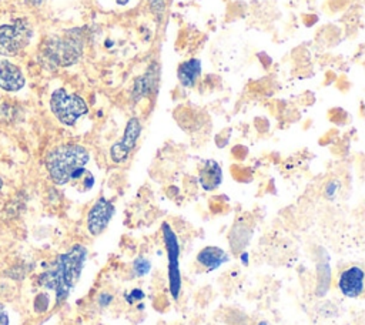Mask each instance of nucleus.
I'll use <instances>...</instances> for the list:
<instances>
[{
	"instance_id": "nucleus-25",
	"label": "nucleus",
	"mask_w": 365,
	"mask_h": 325,
	"mask_svg": "<svg viewBox=\"0 0 365 325\" xmlns=\"http://www.w3.org/2000/svg\"><path fill=\"white\" fill-rule=\"evenodd\" d=\"M130 1H131V0H115V3H117L118 6H127Z\"/></svg>"
},
{
	"instance_id": "nucleus-27",
	"label": "nucleus",
	"mask_w": 365,
	"mask_h": 325,
	"mask_svg": "<svg viewBox=\"0 0 365 325\" xmlns=\"http://www.w3.org/2000/svg\"><path fill=\"white\" fill-rule=\"evenodd\" d=\"M0 184H1V182H0Z\"/></svg>"
},
{
	"instance_id": "nucleus-3",
	"label": "nucleus",
	"mask_w": 365,
	"mask_h": 325,
	"mask_svg": "<svg viewBox=\"0 0 365 325\" xmlns=\"http://www.w3.org/2000/svg\"><path fill=\"white\" fill-rule=\"evenodd\" d=\"M84 50L81 29L66 31L63 36L48 38L43 46V57L54 67H68L76 64Z\"/></svg>"
},
{
	"instance_id": "nucleus-24",
	"label": "nucleus",
	"mask_w": 365,
	"mask_h": 325,
	"mask_svg": "<svg viewBox=\"0 0 365 325\" xmlns=\"http://www.w3.org/2000/svg\"><path fill=\"white\" fill-rule=\"evenodd\" d=\"M240 258H241L244 265H248V252L247 251H241L240 252Z\"/></svg>"
},
{
	"instance_id": "nucleus-9",
	"label": "nucleus",
	"mask_w": 365,
	"mask_h": 325,
	"mask_svg": "<svg viewBox=\"0 0 365 325\" xmlns=\"http://www.w3.org/2000/svg\"><path fill=\"white\" fill-rule=\"evenodd\" d=\"M365 272L358 265H351L341 271L338 277V289L346 298H358L364 292Z\"/></svg>"
},
{
	"instance_id": "nucleus-22",
	"label": "nucleus",
	"mask_w": 365,
	"mask_h": 325,
	"mask_svg": "<svg viewBox=\"0 0 365 325\" xmlns=\"http://www.w3.org/2000/svg\"><path fill=\"white\" fill-rule=\"evenodd\" d=\"M0 325H9V315L6 308L0 304Z\"/></svg>"
},
{
	"instance_id": "nucleus-19",
	"label": "nucleus",
	"mask_w": 365,
	"mask_h": 325,
	"mask_svg": "<svg viewBox=\"0 0 365 325\" xmlns=\"http://www.w3.org/2000/svg\"><path fill=\"white\" fill-rule=\"evenodd\" d=\"M339 187H341V184H339L338 180H331V181L325 185V190H324L325 197L329 198V200L334 198V197L336 195V192L339 191Z\"/></svg>"
},
{
	"instance_id": "nucleus-1",
	"label": "nucleus",
	"mask_w": 365,
	"mask_h": 325,
	"mask_svg": "<svg viewBox=\"0 0 365 325\" xmlns=\"http://www.w3.org/2000/svg\"><path fill=\"white\" fill-rule=\"evenodd\" d=\"M87 248L83 244H74L68 251L60 254L51 268L44 271L38 282L56 292V301L61 304L71 292L81 277L87 261Z\"/></svg>"
},
{
	"instance_id": "nucleus-12",
	"label": "nucleus",
	"mask_w": 365,
	"mask_h": 325,
	"mask_svg": "<svg viewBox=\"0 0 365 325\" xmlns=\"http://www.w3.org/2000/svg\"><path fill=\"white\" fill-rule=\"evenodd\" d=\"M222 181V170L214 160H205L198 171V182L202 190L214 191Z\"/></svg>"
},
{
	"instance_id": "nucleus-4",
	"label": "nucleus",
	"mask_w": 365,
	"mask_h": 325,
	"mask_svg": "<svg viewBox=\"0 0 365 325\" xmlns=\"http://www.w3.org/2000/svg\"><path fill=\"white\" fill-rule=\"evenodd\" d=\"M50 110L53 115L64 125H74L83 115L88 113V107L83 97L68 93L66 88H56L50 96Z\"/></svg>"
},
{
	"instance_id": "nucleus-23",
	"label": "nucleus",
	"mask_w": 365,
	"mask_h": 325,
	"mask_svg": "<svg viewBox=\"0 0 365 325\" xmlns=\"http://www.w3.org/2000/svg\"><path fill=\"white\" fill-rule=\"evenodd\" d=\"M44 1H46V0H26V3H27L29 6H33V7H38V6H41Z\"/></svg>"
},
{
	"instance_id": "nucleus-20",
	"label": "nucleus",
	"mask_w": 365,
	"mask_h": 325,
	"mask_svg": "<svg viewBox=\"0 0 365 325\" xmlns=\"http://www.w3.org/2000/svg\"><path fill=\"white\" fill-rule=\"evenodd\" d=\"M114 301V295L111 292H107V291H103L98 294L97 296V304L100 308H107L108 305H111V302Z\"/></svg>"
},
{
	"instance_id": "nucleus-10",
	"label": "nucleus",
	"mask_w": 365,
	"mask_h": 325,
	"mask_svg": "<svg viewBox=\"0 0 365 325\" xmlns=\"http://www.w3.org/2000/svg\"><path fill=\"white\" fill-rule=\"evenodd\" d=\"M157 84H158V67L155 63H151L150 67L145 70V73L134 80V84L131 88L133 103H138L140 100L145 98L153 91H155Z\"/></svg>"
},
{
	"instance_id": "nucleus-17",
	"label": "nucleus",
	"mask_w": 365,
	"mask_h": 325,
	"mask_svg": "<svg viewBox=\"0 0 365 325\" xmlns=\"http://www.w3.org/2000/svg\"><path fill=\"white\" fill-rule=\"evenodd\" d=\"M329 278H331V274H329V265H328V262H325L324 265L319 264V267H318V288H317V295L322 296V295L327 292Z\"/></svg>"
},
{
	"instance_id": "nucleus-26",
	"label": "nucleus",
	"mask_w": 365,
	"mask_h": 325,
	"mask_svg": "<svg viewBox=\"0 0 365 325\" xmlns=\"http://www.w3.org/2000/svg\"><path fill=\"white\" fill-rule=\"evenodd\" d=\"M257 325H268V324H267V321H259Z\"/></svg>"
},
{
	"instance_id": "nucleus-14",
	"label": "nucleus",
	"mask_w": 365,
	"mask_h": 325,
	"mask_svg": "<svg viewBox=\"0 0 365 325\" xmlns=\"http://www.w3.org/2000/svg\"><path fill=\"white\" fill-rule=\"evenodd\" d=\"M201 60L200 58H188L182 61L178 66L177 70V78L180 84L185 88H191L197 84L200 76H201Z\"/></svg>"
},
{
	"instance_id": "nucleus-11",
	"label": "nucleus",
	"mask_w": 365,
	"mask_h": 325,
	"mask_svg": "<svg viewBox=\"0 0 365 325\" xmlns=\"http://www.w3.org/2000/svg\"><path fill=\"white\" fill-rule=\"evenodd\" d=\"M26 78L19 66L0 57V88L6 91H19L24 87Z\"/></svg>"
},
{
	"instance_id": "nucleus-6",
	"label": "nucleus",
	"mask_w": 365,
	"mask_h": 325,
	"mask_svg": "<svg viewBox=\"0 0 365 325\" xmlns=\"http://www.w3.org/2000/svg\"><path fill=\"white\" fill-rule=\"evenodd\" d=\"M33 38V27L27 20H16L0 26V56L11 57L24 50Z\"/></svg>"
},
{
	"instance_id": "nucleus-16",
	"label": "nucleus",
	"mask_w": 365,
	"mask_h": 325,
	"mask_svg": "<svg viewBox=\"0 0 365 325\" xmlns=\"http://www.w3.org/2000/svg\"><path fill=\"white\" fill-rule=\"evenodd\" d=\"M131 271H133V275L134 277H145L150 274L151 271V262L147 257H137L134 261H133V265H131Z\"/></svg>"
},
{
	"instance_id": "nucleus-2",
	"label": "nucleus",
	"mask_w": 365,
	"mask_h": 325,
	"mask_svg": "<svg viewBox=\"0 0 365 325\" xmlns=\"http://www.w3.org/2000/svg\"><path fill=\"white\" fill-rule=\"evenodd\" d=\"M90 153L80 144H63L53 148L46 157V168L57 185H64L86 175Z\"/></svg>"
},
{
	"instance_id": "nucleus-7",
	"label": "nucleus",
	"mask_w": 365,
	"mask_h": 325,
	"mask_svg": "<svg viewBox=\"0 0 365 325\" xmlns=\"http://www.w3.org/2000/svg\"><path fill=\"white\" fill-rule=\"evenodd\" d=\"M141 130L143 127L138 117H131L127 121L121 138L110 147V158L113 162L121 164L128 160L131 151L135 148V144L141 135Z\"/></svg>"
},
{
	"instance_id": "nucleus-15",
	"label": "nucleus",
	"mask_w": 365,
	"mask_h": 325,
	"mask_svg": "<svg viewBox=\"0 0 365 325\" xmlns=\"http://www.w3.org/2000/svg\"><path fill=\"white\" fill-rule=\"evenodd\" d=\"M252 237V229L245 225L244 222H237L228 235V241H230V248L234 254H240L248 244L250 239Z\"/></svg>"
},
{
	"instance_id": "nucleus-5",
	"label": "nucleus",
	"mask_w": 365,
	"mask_h": 325,
	"mask_svg": "<svg viewBox=\"0 0 365 325\" xmlns=\"http://www.w3.org/2000/svg\"><path fill=\"white\" fill-rule=\"evenodd\" d=\"M163 239L165 245L167 252V278H168V289L174 299H178L182 288L181 281V271H180V242L177 238V234L171 228L168 222H164L161 227Z\"/></svg>"
},
{
	"instance_id": "nucleus-18",
	"label": "nucleus",
	"mask_w": 365,
	"mask_h": 325,
	"mask_svg": "<svg viewBox=\"0 0 365 325\" xmlns=\"http://www.w3.org/2000/svg\"><path fill=\"white\" fill-rule=\"evenodd\" d=\"M144 296H145V294H144L143 289H140V288H134V289L128 291L127 294H124V298H125V301H127L128 304L138 302V301L144 299Z\"/></svg>"
},
{
	"instance_id": "nucleus-13",
	"label": "nucleus",
	"mask_w": 365,
	"mask_h": 325,
	"mask_svg": "<svg viewBox=\"0 0 365 325\" xmlns=\"http://www.w3.org/2000/svg\"><path fill=\"white\" fill-rule=\"evenodd\" d=\"M230 257L228 254L215 245H208L204 247L198 254H197V262L204 267L207 271H215L225 262H228Z\"/></svg>"
},
{
	"instance_id": "nucleus-21",
	"label": "nucleus",
	"mask_w": 365,
	"mask_h": 325,
	"mask_svg": "<svg viewBox=\"0 0 365 325\" xmlns=\"http://www.w3.org/2000/svg\"><path fill=\"white\" fill-rule=\"evenodd\" d=\"M150 9L157 17H160L165 11V0H150Z\"/></svg>"
},
{
	"instance_id": "nucleus-8",
	"label": "nucleus",
	"mask_w": 365,
	"mask_h": 325,
	"mask_svg": "<svg viewBox=\"0 0 365 325\" xmlns=\"http://www.w3.org/2000/svg\"><path fill=\"white\" fill-rule=\"evenodd\" d=\"M114 214H115V207L113 201H110L106 197H100L87 212L86 225L88 232L91 235H100L107 228Z\"/></svg>"
}]
</instances>
